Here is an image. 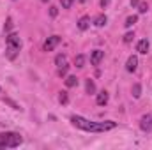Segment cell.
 Masks as SVG:
<instances>
[{
	"mask_svg": "<svg viewBox=\"0 0 152 150\" xmlns=\"http://www.w3.org/2000/svg\"><path fill=\"white\" fill-rule=\"evenodd\" d=\"M58 101H60L62 104H67V101H69V97H67V92H60V95H58Z\"/></svg>",
	"mask_w": 152,
	"mask_h": 150,
	"instance_id": "obj_18",
	"label": "cell"
},
{
	"mask_svg": "<svg viewBox=\"0 0 152 150\" xmlns=\"http://www.w3.org/2000/svg\"><path fill=\"white\" fill-rule=\"evenodd\" d=\"M106 21H108V18H106L104 14H99V16L94 20V25H96V27H104V25H106Z\"/></svg>",
	"mask_w": 152,
	"mask_h": 150,
	"instance_id": "obj_11",
	"label": "cell"
},
{
	"mask_svg": "<svg viewBox=\"0 0 152 150\" xmlns=\"http://www.w3.org/2000/svg\"><path fill=\"white\" fill-rule=\"evenodd\" d=\"M57 14H58V9H57L55 5H51V7H50V16H53V18H55Z\"/></svg>",
	"mask_w": 152,
	"mask_h": 150,
	"instance_id": "obj_24",
	"label": "cell"
},
{
	"mask_svg": "<svg viewBox=\"0 0 152 150\" xmlns=\"http://www.w3.org/2000/svg\"><path fill=\"white\" fill-rule=\"evenodd\" d=\"M96 101H97V104H99V106H104V104L108 103V92H106V90L99 92V94H97V99H96Z\"/></svg>",
	"mask_w": 152,
	"mask_h": 150,
	"instance_id": "obj_10",
	"label": "cell"
},
{
	"mask_svg": "<svg viewBox=\"0 0 152 150\" xmlns=\"http://www.w3.org/2000/svg\"><path fill=\"white\" fill-rule=\"evenodd\" d=\"M110 5V0H101V7L104 9V7H108Z\"/></svg>",
	"mask_w": 152,
	"mask_h": 150,
	"instance_id": "obj_25",
	"label": "cell"
},
{
	"mask_svg": "<svg viewBox=\"0 0 152 150\" xmlns=\"http://www.w3.org/2000/svg\"><path fill=\"white\" fill-rule=\"evenodd\" d=\"M11 28H12V20H11V18H7V21H5V27H4V30H5V32H9Z\"/></svg>",
	"mask_w": 152,
	"mask_h": 150,
	"instance_id": "obj_21",
	"label": "cell"
},
{
	"mask_svg": "<svg viewBox=\"0 0 152 150\" xmlns=\"http://www.w3.org/2000/svg\"><path fill=\"white\" fill-rule=\"evenodd\" d=\"M140 95H142V87H140V85L136 83V85L133 87V97H134V99H138Z\"/></svg>",
	"mask_w": 152,
	"mask_h": 150,
	"instance_id": "obj_17",
	"label": "cell"
},
{
	"mask_svg": "<svg viewBox=\"0 0 152 150\" xmlns=\"http://www.w3.org/2000/svg\"><path fill=\"white\" fill-rule=\"evenodd\" d=\"M136 67H138V58H136L134 55H131V57L127 58V64H126V69H127L129 73H134V71H136Z\"/></svg>",
	"mask_w": 152,
	"mask_h": 150,
	"instance_id": "obj_8",
	"label": "cell"
},
{
	"mask_svg": "<svg viewBox=\"0 0 152 150\" xmlns=\"http://www.w3.org/2000/svg\"><path fill=\"white\" fill-rule=\"evenodd\" d=\"M138 7H140V9H138L140 12H147V9H149V5H147V2H140V4H138Z\"/></svg>",
	"mask_w": 152,
	"mask_h": 150,
	"instance_id": "obj_20",
	"label": "cell"
},
{
	"mask_svg": "<svg viewBox=\"0 0 152 150\" xmlns=\"http://www.w3.org/2000/svg\"><path fill=\"white\" fill-rule=\"evenodd\" d=\"M23 138L18 133H2L0 134V149H16L20 147Z\"/></svg>",
	"mask_w": 152,
	"mask_h": 150,
	"instance_id": "obj_3",
	"label": "cell"
},
{
	"mask_svg": "<svg viewBox=\"0 0 152 150\" xmlns=\"http://www.w3.org/2000/svg\"><path fill=\"white\" fill-rule=\"evenodd\" d=\"M133 37H134V34H133V32H127V34L124 36V42H131Z\"/></svg>",
	"mask_w": 152,
	"mask_h": 150,
	"instance_id": "obj_23",
	"label": "cell"
},
{
	"mask_svg": "<svg viewBox=\"0 0 152 150\" xmlns=\"http://www.w3.org/2000/svg\"><path fill=\"white\" fill-rule=\"evenodd\" d=\"M140 4V0H131V5H138Z\"/></svg>",
	"mask_w": 152,
	"mask_h": 150,
	"instance_id": "obj_26",
	"label": "cell"
},
{
	"mask_svg": "<svg viewBox=\"0 0 152 150\" xmlns=\"http://www.w3.org/2000/svg\"><path fill=\"white\" fill-rule=\"evenodd\" d=\"M76 85H78V78L76 76H67L66 78V87L71 88V87H76Z\"/></svg>",
	"mask_w": 152,
	"mask_h": 150,
	"instance_id": "obj_13",
	"label": "cell"
},
{
	"mask_svg": "<svg viewBox=\"0 0 152 150\" xmlns=\"http://www.w3.org/2000/svg\"><path fill=\"white\" fill-rule=\"evenodd\" d=\"M149 48H151V44H149V41H147V39H142V41L136 44V51H138V53H142V55H147Z\"/></svg>",
	"mask_w": 152,
	"mask_h": 150,
	"instance_id": "obj_7",
	"label": "cell"
},
{
	"mask_svg": "<svg viewBox=\"0 0 152 150\" xmlns=\"http://www.w3.org/2000/svg\"><path fill=\"white\" fill-rule=\"evenodd\" d=\"M80 2H85V0H80Z\"/></svg>",
	"mask_w": 152,
	"mask_h": 150,
	"instance_id": "obj_28",
	"label": "cell"
},
{
	"mask_svg": "<svg viewBox=\"0 0 152 150\" xmlns=\"http://www.w3.org/2000/svg\"><path fill=\"white\" fill-rule=\"evenodd\" d=\"M41 2H48V0H41Z\"/></svg>",
	"mask_w": 152,
	"mask_h": 150,
	"instance_id": "obj_27",
	"label": "cell"
},
{
	"mask_svg": "<svg viewBox=\"0 0 152 150\" xmlns=\"http://www.w3.org/2000/svg\"><path fill=\"white\" fill-rule=\"evenodd\" d=\"M71 122H73L75 127L81 129V131H87V133H106V131L117 127V124L112 122V120H108V122H92V120L83 118L80 115H73Z\"/></svg>",
	"mask_w": 152,
	"mask_h": 150,
	"instance_id": "obj_1",
	"label": "cell"
},
{
	"mask_svg": "<svg viewBox=\"0 0 152 150\" xmlns=\"http://www.w3.org/2000/svg\"><path fill=\"white\" fill-rule=\"evenodd\" d=\"M88 27H90V18H88V16L80 18V21H78V28H80V30H87Z\"/></svg>",
	"mask_w": 152,
	"mask_h": 150,
	"instance_id": "obj_9",
	"label": "cell"
},
{
	"mask_svg": "<svg viewBox=\"0 0 152 150\" xmlns=\"http://www.w3.org/2000/svg\"><path fill=\"white\" fill-rule=\"evenodd\" d=\"M67 69H69V66L66 64V66H62V67H58V76H66L67 74Z\"/></svg>",
	"mask_w": 152,
	"mask_h": 150,
	"instance_id": "obj_19",
	"label": "cell"
},
{
	"mask_svg": "<svg viewBox=\"0 0 152 150\" xmlns=\"http://www.w3.org/2000/svg\"><path fill=\"white\" fill-rule=\"evenodd\" d=\"M58 42H60V37H58V36H51V37H48L44 41L42 50H44V51H53V50L58 46Z\"/></svg>",
	"mask_w": 152,
	"mask_h": 150,
	"instance_id": "obj_4",
	"label": "cell"
},
{
	"mask_svg": "<svg viewBox=\"0 0 152 150\" xmlns=\"http://www.w3.org/2000/svg\"><path fill=\"white\" fill-rule=\"evenodd\" d=\"M75 66L76 67H83V66H85V57H83V55H78L75 58Z\"/></svg>",
	"mask_w": 152,
	"mask_h": 150,
	"instance_id": "obj_16",
	"label": "cell"
},
{
	"mask_svg": "<svg viewBox=\"0 0 152 150\" xmlns=\"http://www.w3.org/2000/svg\"><path fill=\"white\" fill-rule=\"evenodd\" d=\"M85 90H87V94H94L96 92V85H94L92 79H87L85 81Z\"/></svg>",
	"mask_w": 152,
	"mask_h": 150,
	"instance_id": "obj_12",
	"label": "cell"
},
{
	"mask_svg": "<svg viewBox=\"0 0 152 150\" xmlns=\"http://www.w3.org/2000/svg\"><path fill=\"white\" fill-rule=\"evenodd\" d=\"M138 21V16H129L127 20H126V23H124V27H127V28H131L134 23Z\"/></svg>",
	"mask_w": 152,
	"mask_h": 150,
	"instance_id": "obj_14",
	"label": "cell"
},
{
	"mask_svg": "<svg viewBox=\"0 0 152 150\" xmlns=\"http://www.w3.org/2000/svg\"><path fill=\"white\" fill-rule=\"evenodd\" d=\"M103 58H104V51H101V50H96V51H92V55H90L92 66H99Z\"/></svg>",
	"mask_w": 152,
	"mask_h": 150,
	"instance_id": "obj_5",
	"label": "cell"
},
{
	"mask_svg": "<svg viewBox=\"0 0 152 150\" xmlns=\"http://www.w3.org/2000/svg\"><path fill=\"white\" fill-rule=\"evenodd\" d=\"M60 2H62V7H64V9H69L75 0H60Z\"/></svg>",
	"mask_w": 152,
	"mask_h": 150,
	"instance_id": "obj_22",
	"label": "cell"
},
{
	"mask_svg": "<svg viewBox=\"0 0 152 150\" xmlns=\"http://www.w3.org/2000/svg\"><path fill=\"white\" fill-rule=\"evenodd\" d=\"M55 64H57V67H62V66H66V55H57V58H55Z\"/></svg>",
	"mask_w": 152,
	"mask_h": 150,
	"instance_id": "obj_15",
	"label": "cell"
},
{
	"mask_svg": "<svg viewBox=\"0 0 152 150\" xmlns=\"http://www.w3.org/2000/svg\"><path fill=\"white\" fill-rule=\"evenodd\" d=\"M140 127H142V131H151L152 129V117L151 115H143L142 117V120H140Z\"/></svg>",
	"mask_w": 152,
	"mask_h": 150,
	"instance_id": "obj_6",
	"label": "cell"
},
{
	"mask_svg": "<svg viewBox=\"0 0 152 150\" xmlns=\"http://www.w3.org/2000/svg\"><path fill=\"white\" fill-rule=\"evenodd\" d=\"M5 44H7V50H5V55L9 60H14L20 53V48H21V41H20V36L18 34H9L5 37Z\"/></svg>",
	"mask_w": 152,
	"mask_h": 150,
	"instance_id": "obj_2",
	"label": "cell"
}]
</instances>
